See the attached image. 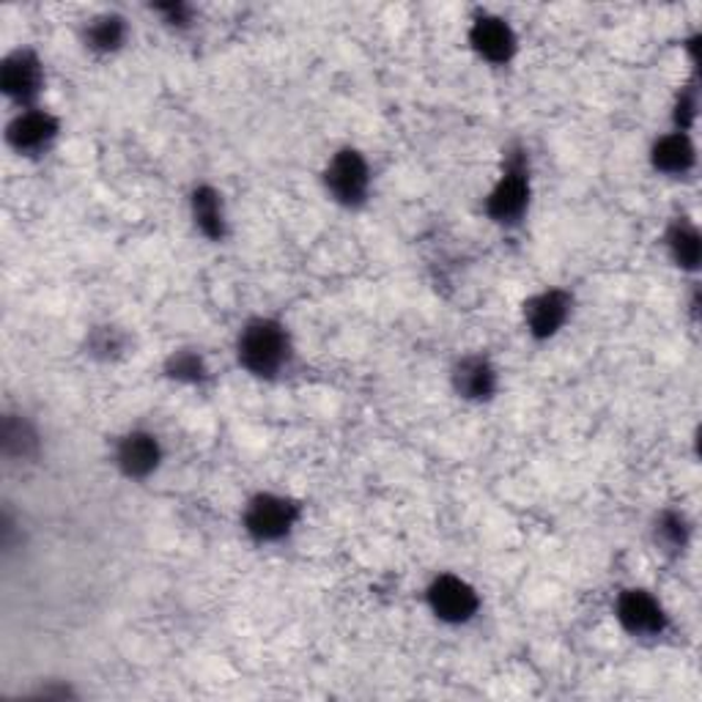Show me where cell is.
I'll use <instances>...</instances> for the list:
<instances>
[{
	"mask_svg": "<svg viewBox=\"0 0 702 702\" xmlns=\"http://www.w3.org/2000/svg\"><path fill=\"white\" fill-rule=\"evenodd\" d=\"M659 535L675 549L687 544V522H683L681 513H667L659 524Z\"/></svg>",
	"mask_w": 702,
	"mask_h": 702,
	"instance_id": "e0dca14e",
	"label": "cell"
},
{
	"mask_svg": "<svg viewBox=\"0 0 702 702\" xmlns=\"http://www.w3.org/2000/svg\"><path fill=\"white\" fill-rule=\"evenodd\" d=\"M289 359V335L272 318L250 322L239 335V363L255 376H275Z\"/></svg>",
	"mask_w": 702,
	"mask_h": 702,
	"instance_id": "6da1fadb",
	"label": "cell"
},
{
	"mask_svg": "<svg viewBox=\"0 0 702 702\" xmlns=\"http://www.w3.org/2000/svg\"><path fill=\"white\" fill-rule=\"evenodd\" d=\"M672 255H675L678 264L683 266H698L700 261V237L692 226H678L670 237Z\"/></svg>",
	"mask_w": 702,
	"mask_h": 702,
	"instance_id": "2e32d148",
	"label": "cell"
},
{
	"mask_svg": "<svg viewBox=\"0 0 702 702\" xmlns=\"http://www.w3.org/2000/svg\"><path fill=\"white\" fill-rule=\"evenodd\" d=\"M118 464L127 475L143 478L159 464V444L151 433H129L124 437V442L118 444Z\"/></svg>",
	"mask_w": 702,
	"mask_h": 702,
	"instance_id": "8fae6325",
	"label": "cell"
},
{
	"mask_svg": "<svg viewBox=\"0 0 702 702\" xmlns=\"http://www.w3.org/2000/svg\"><path fill=\"white\" fill-rule=\"evenodd\" d=\"M570 302L563 291H544L535 300H530V305L524 307V318H527L530 333L538 335V338H549L557 329L563 327L565 318H568Z\"/></svg>",
	"mask_w": 702,
	"mask_h": 702,
	"instance_id": "ba28073f",
	"label": "cell"
},
{
	"mask_svg": "<svg viewBox=\"0 0 702 702\" xmlns=\"http://www.w3.org/2000/svg\"><path fill=\"white\" fill-rule=\"evenodd\" d=\"M55 133H59V124H55L50 113L28 111L11 122L9 140L20 151H39V148H44L55 138Z\"/></svg>",
	"mask_w": 702,
	"mask_h": 702,
	"instance_id": "9c48e42d",
	"label": "cell"
},
{
	"mask_svg": "<svg viewBox=\"0 0 702 702\" xmlns=\"http://www.w3.org/2000/svg\"><path fill=\"white\" fill-rule=\"evenodd\" d=\"M455 387H459L461 396L483 401V398L492 396L496 387L494 368L483 357H467L464 363L455 368Z\"/></svg>",
	"mask_w": 702,
	"mask_h": 702,
	"instance_id": "4fadbf2b",
	"label": "cell"
},
{
	"mask_svg": "<svg viewBox=\"0 0 702 702\" xmlns=\"http://www.w3.org/2000/svg\"><path fill=\"white\" fill-rule=\"evenodd\" d=\"M618 618L626 629L639 637H650V633L664 629V609L645 590H629L620 596Z\"/></svg>",
	"mask_w": 702,
	"mask_h": 702,
	"instance_id": "52a82bcc",
	"label": "cell"
},
{
	"mask_svg": "<svg viewBox=\"0 0 702 702\" xmlns=\"http://www.w3.org/2000/svg\"><path fill=\"white\" fill-rule=\"evenodd\" d=\"M170 370H174L176 379L196 381V379H201L203 363H201V357H196V354H179V357L174 359V368Z\"/></svg>",
	"mask_w": 702,
	"mask_h": 702,
	"instance_id": "ac0fdd59",
	"label": "cell"
},
{
	"mask_svg": "<svg viewBox=\"0 0 702 702\" xmlns=\"http://www.w3.org/2000/svg\"><path fill=\"white\" fill-rule=\"evenodd\" d=\"M296 522V507L275 494H261L250 502L244 513V527L259 541H277L291 533Z\"/></svg>",
	"mask_w": 702,
	"mask_h": 702,
	"instance_id": "277c9868",
	"label": "cell"
},
{
	"mask_svg": "<svg viewBox=\"0 0 702 702\" xmlns=\"http://www.w3.org/2000/svg\"><path fill=\"white\" fill-rule=\"evenodd\" d=\"M192 211H196V222L207 237H222V228H226V214H222L220 196L214 190H198L192 198Z\"/></svg>",
	"mask_w": 702,
	"mask_h": 702,
	"instance_id": "5bb4252c",
	"label": "cell"
},
{
	"mask_svg": "<svg viewBox=\"0 0 702 702\" xmlns=\"http://www.w3.org/2000/svg\"><path fill=\"white\" fill-rule=\"evenodd\" d=\"M428 604L437 618L448 620V624H464L475 615L478 596L459 576H439L428 590Z\"/></svg>",
	"mask_w": 702,
	"mask_h": 702,
	"instance_id": "5b68a950",
	"label": "cell"
},
{
	"mask_svg": "<svg viewBox=\"0 0 702 702\" xmlns=\"http://www.w3.org/2000/svg\"><path fill=\"white\" fill-rule=\"evenodd\" d=\"M470 42L475 53L489 64H507L513 50H516V36H513L511 25L500 17H481L472 25Z\"/></svg>",
	"mask_w": 702,
	"mask_h": 702,
	"instance_id": "8992f818",
	"label": "cell"
},
{
	"mask_svg": "<svg viewBox=\"0 0 702 702\" xmlns=\"http://www.w3.org/2000/svg\"><path fill=\"white\" fill-rule=\"evenodd\" d=\"M42 85V64L31 53L11 55L3 64V91L14 99H31Z\"/></svg>",
	"mask_w": 702,
	"mask_h": 702,
	"instance_id": "30bf717a",
	"label": "cell"
},
{
	"mask_svg": "<svg viewBox=\"0 0 702 702\" xmlns=\"http://www.w3.org/2000/svg\"><path fill=\"white\" fill-rule=\"evenodd\" d=\"M530 203V170L522 154H513L505 163L500 181L486 201L489 217L496 222H516Z\"/></svg>",
	"mask_w": 702,
	"mask_h": 702,
	"instance_id": "7a4b0ae2",
	"label": "cell"
},
{
	"mask_svg": "<svg viewBox=\"0 0 702 702\" xmlns=\"http://www.w3.org/2000/svg\"><path fill=\"white\" fill-rule=\"evenodd\" d=\"M324 181H327V190L333 192L335 201L346 203V207H357L368 196V163L363 159V154H357L354 148H346V151H338L329 159Z\"/></svg>",
	"mask_w": 702,
	"mask_h": 702,
	"instance_id": "3957f363",
	"label": "cell"
},
{
	"mask_svg": "<svg viewBox=\"0 0 702 702\" xmlns=\"http://www.w3.org/2000/svg\"><path fill=\"white\" fill-rule=\"evenodd\" d=\"M124 36H127V28H124V22L118 17H102V20H94V25L88 28V44L94 50H102V53L122 48Z\"/></svg>",
	"mask_w": 702,
	"mask_h": 702,
	"instance_id": "9a60e30c",
	"label": "cell"
},
{
	"mask_svg": "<svg viewBox=\"0 0 702 702\" xmlns=\"http://www.w3.org/2000/svg\"><path fill=\"white\" fill-rule=\"evenodd\" d=\"M653 165L656 170L670 176H681L687 174L694 165V146L689 140V135L683 129L678 133L664 135L659 143L653 146Z\"/></svg>",
	"mask_w": 702,
	"mask_h": 702,
	"instance_id": "7c38bea8",
	"label": "cell"
}]
</instances>
